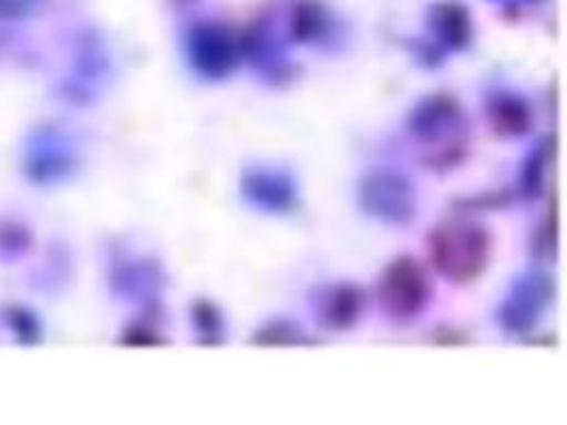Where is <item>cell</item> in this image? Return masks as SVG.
Wrapping results in <instances>:
<instances>
[{
	"label": "cell",
	"instance_id": "obj_1",
	"mask_svg": "<svg viewBox=\"0 0 567 425\" xmlns=\"http://www.w3.org/2000/svg\"><path fill=\"white\" fill-rule=\"evenodd\" d=\"M432 256L446 277L470 281L483 272L489 260V239L478 226L446 224L432 237Z\"/></svg>",
	"mask_w": 567,
	"mask_h": 425
},
{
	"label": "cell",
	"instance_id": "obj_2",
	"mask_svg": "<svg viewBox=\"0 0 567 425\" xmlns=\"http://www.w3.org/2000/svg\"><path fill=\"white\" fill-rule=\"evenodd\" d=\"M381 296L391 315L413 318L430 296V283L423 268L413 260L395 262L388 268L381 281Z\"/></svg>",
	"mask_w": 567,
	"mask_h": 425
}]
</instances>
